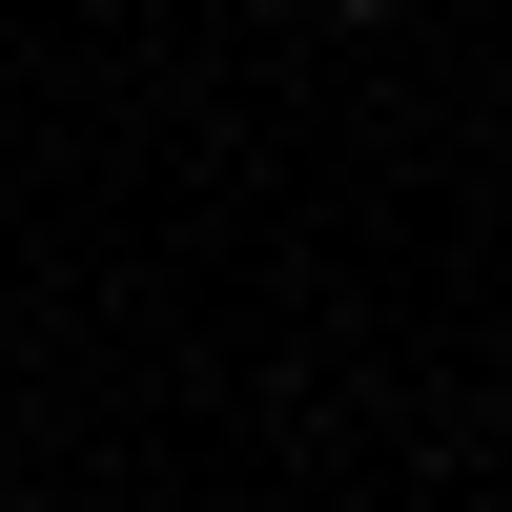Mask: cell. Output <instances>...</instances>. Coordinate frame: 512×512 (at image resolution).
Here are the masks:
<instances>
[{
	"instance_id": "1",
	"label": "cell",
	"mask_w": 512,
	"mask_h": 512,
	"mask_svg": "<svg viewBox=\"0 0 512 512\" xmlns=\"http://www.w3.org/2000/svg\"><path fill=\"white\" fill-rule=\"evenodd\" d=\"M328 21H390V0H328Z\"/></svg>"
}]
</instances>
